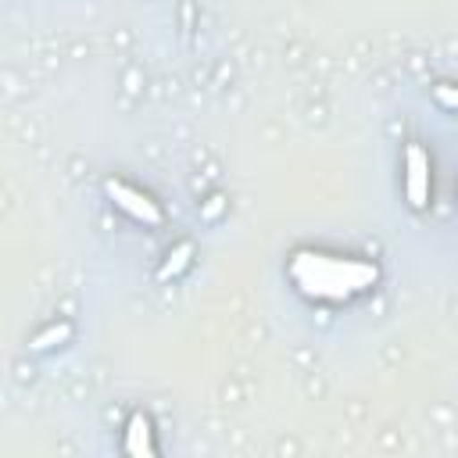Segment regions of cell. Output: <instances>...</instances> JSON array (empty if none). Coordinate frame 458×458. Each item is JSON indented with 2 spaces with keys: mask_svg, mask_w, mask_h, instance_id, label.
I'll use <instances>...</instances> for the list:
<instances>
[{
  "mask_svg": "<svg viewBox=\"0 0 458 458\" xmlns=\"http://www.w3.org/2000/svg\"><path fill=\"white\" fill-rule=\"evenodd\" d=\"M222 208V197H211V204H208V215H215Z\"/></svg>",
  "mask_w": 458,
  "mask_h": 458,
  "instance_id": "cell-8",
  "label": "cell"
},
{
  "mask_svg": "<svg viewBox=\"0 0 458 458\" xmlns=\"http://www.w3.org/2000/svg\"><path fill=\"white\" fill-rule=\"evenodd\" d=\"M122 447H125V454H154V451H157V447H154V426H150L147 415H140V411L129 415Z\"/></svg>",
  "mask_w": 458,
  "mask_h": 458,
  "instance_id": "cell-4",
  "label": "cell"
},
{
  "mask_svg": "<svg viewBox=\"0 0 458 458\" xmlns=\"http://www.w3.org/2000/svg\"><path fill=\"white\" fill-rule=\"evenodd\" d=\"M437 100H440V104H447V107H458V93H454V89H447V86H437Z\"/></svg>",
  "mask_w": 458,
  "mask_h": 458,
  "instance_id": "cell-7",
  "label": "cell"
},
{
  "mask_svg": "<svg viewBox=\"0 0 458 458\" xmlns=\"http://www.w3.org/2000/svg\"><path fill=\"white\" fill-rule=\"evenodd\" d=\"M290 279L304 297L315 301H344L369 286H376L379 268L361 258H336L322 250H297L290 258Z\"/></svg>",
  "mask_w": 458,
  "mask_h": 458,
  "instance_id": "cell-1",
  "label": "cell"
},
{
  "mask_svg": "<svg viewBox=\"0 0 458 458\" xmlns=\"http://www.w3.org/2000/svg\"><path fill=\"white\" fill-rule=\"evenodd\" d=\"M190 258H193V243H179L175 250L165 254V261H161V268H157V279H161V283H165V279H175L179 272H186Z\"/></svg>",
  "mask_w": 458,
  "mask_h": 458,
  "instance_id": "cell-6",
  "label": "cell"
},
{
  "mask_svg": "<svg viewBox=\"0 0 458 458\" xmlns=\"http://www.w3.org/2000/svg\"><path fill=\"white\" fill-rule=\"evenodd\" d=\"M404 193L415 211L429 204V154L419 143H408L404 150Z\"/></svg>",
  "mask_w": 458,
  "mask_h": 458,
  "instance_id": "cell-3",
  "label": "cell"
},
{
  "mask_svg": "<svg viewBox=\"0 0 458 458\" xmlns=\"http://www.w3.org/2000/svg\"><path fill=\"white\" fill-rule=\"evenodd\" d=\"M64 340H72V322H50L43 333H36V336H32L29 351L43 354V351H50V347H57V344H64Z\"/></svg>",
  "mask_w": 458,
  "mask_h": 458,
  "instance_id": "cell-5",
  "label": "cell"
},
{
  "mask_svg": "<svg viewBox=\"0 0 458 458\" xmlns=\"http://www.w3.org/2000/svg\"><path fill=\"white\" fill-rule=\"evenodd\" d=\"M104 193H107V200L114 208H122L129 218H136L143 225H161V218H165L161 208H157V200L150 193H143V190H136V186H129L122 179H107L104 182Z\"/></svg>",
  "mask_w": 458,
  "mask_h": 458,
  "instance_id": "cell-2",
  "label": "cell"
}]
</instances>
